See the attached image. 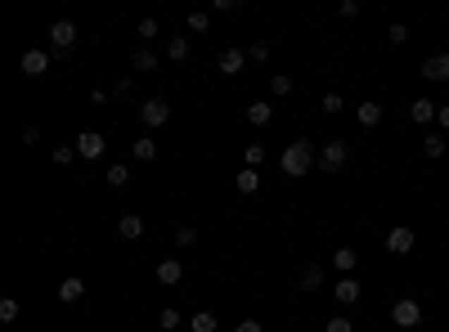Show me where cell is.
Here are the masks:
<instances>
[{
    "label": "cell",
    "instance_id": "6da1fadb",
    "mask_svg": "<svg viewBox=\"0 0 449 332\" xmlns=\"http://www.w3.org/2000/svg\"><path fill=\"white\" fill-rule=\"evenodd\" d=\"M310 166H314V144H310V140H293V144L283 149V157H278V171H283V176H293V180L310 176Z\"/></svg>",
    "mask_w": 449,
    "mask_h": 332
},
{
    "label": "cell",
    "instance_id": "7a4b0ae2",
    "mask_svg": "<svg viewBox=\"0 0 449 332\" xmlns=\"http://www.w3.org/2000/svg\"><path fill=\"white\" fill-rule=\"evenodd\" d=\"M350 162V140H342V135H333L328 144L319 149V171H328V176H337Z\"/></svg>",
    "mask_w": 449,
    "mask_h": 332
},
{
    "label": "cell",
    "instance_id": "3957f363",
    "mask_svg": "<svg viewBox=\"0 0 449 332\" xmlns=\"http://www.w3.org/2000/svg\"><path fill=\"white\" fill-rule=\"evenodd\" d=\"M391 324H395V328H405V332H409V328H418V324H422V305H418L414 297H400V301L391 305Z\"/></svg>",
    "mask_w": 449,
    "mask_h": 332
},
{
    "label": "cell",
    "instance_id": "277c9868",
    "mask_svg": "<svg viewBox=\"0 0 449 332\" xmlns=\"http://www.w3.org/2000/svg\"><path fill=\"white\" fill-rule=\"evenodd\" d=\"M72 149H77V157H86V162H94V157H104L108 140H104L99 130H81V135H77V144H72Z\"/></svg>",
    "mask_w": 449,
    "mask_h": 332
},
{
    "label": "cell",
    "instance_id": "5b68a950",
    "mask_svg": "<svg viewBox=\"0 0 449 332\" xmlns=\"http://www.w3.org/2000/svg\"><path fill=\"white\" fill-rule=\"evenodd\" d=\"M414 229H409V225H395L391 233H386V252H391V256H409V252H414Z\"/></svg>",
    "mask_w": 449,
    "mask_h": 332
},
{
    "label": "cell",
    "instance_id": "8992f818",
    "mask_svg": "<svg viewBox=\"0 0 449 332\" xmlns=\"http://www.w3.org/2000/svg\"><path fill=\"white\" fill-rule=\"evenodd\" d=\"M140 117H144V126H166V121H171V104L166 99H144Z\"/></svg>",
    "mask_w": 449,
    "mask_h": 332
},
{
    "label": "cell",
    "instance_id": "52a82bcc",
    "mask_svg": "<svg viewBox=\"0 0 449 332\" xmlns=\"http://www.w3.org/2000/svg\"><path fill=\"white\" fill-rule=\"evenodd\" d=\"M72 41H77V23H68V18L50 23V45L54 50H72Z\"/></svg>",
    "mask_w": 449,
    "mask_h": 332
},
{
    "label": "cell",
    "instance_id": "ba28073f",
    "mask_svg": "<svg viewBox=\"0 0 449 332\" xmlns=\"http://www.w3.org/2000/svg\"><path fill=\"white\" fill-rule=\"evenodd\" d=\"M18 68L27 72V77H45V72H50V54H45V50H23Z\"/></svg>",
    "mask_w": 449,
    "mask_h": 332
},
{
    "label": "cell",
    "instance_id": "9c48e42d",
    "mask_svg": "<svg viewBox=\"0 0 449 332\" xmlns=\"http://www.w3.org/2000/svg\"><path fill=\"white\" fill-rule=\"evenodd\" d=\"M333 297H337V301H342V305H355V301L364 297V288H359V278H355V274H342V278H337V288H333Z\"/></svg>",
    "mask_w": 449,
    "mask_h": 332
},
{
    "label": "cell",
    "instance_id": "30bf717a",
    "mask_svg": "<svg viewBox=\"0 0 449 332\" xmlns=\"http://www.w3.org/2000/svg\"><path fill=\"white\" fill-rule=\"evenodd\" d=\"M436 113H441V108H436L431 99H414V104H409V121H414V126H427V121H436Z\"/></svg>",
    "mask_w": 449,
    "mask_h": 332
},
{
    "label": "cell",
    "instance_id": "8fae6325",
    "mask_svg": "<svg viewBox=\"0 0 449 332\" xmlns=\"http://www.w3.org/2000/svg\"><path fill=\"white\" fill-rule=\"evenodd\" d=\"M81 297H86V283H81L77 274H68L63 283H59V301H63V305H72V301H81Z\"/></svg>",
    "mask_w": 449,
    "mask_h": 332
},
{
    "label": "cell",
    "instance_id": "7c38bea8",
    "mask_svg": "<svg viewBox=\"0 0 449 332\" xmlns=\"http://www.w3.org/2000/svg\"><path fill=\"white\" fill-rule=\"evenodd\" d=\"M180 278H185V265H180L176 256H171V261H157V283H166V288H176Z\"/></svg>",
    "mask_w": 449,
    "mask_h": 332
},
{
    "label": "cell",
    "instance_id": "4fadbf2b",
    "mask_svg": "<svg viewBox=\"0 0 449 332\" xmlns=\"http://www.w3.org/2000/svg\"><path fill=\"white\" fill-rule=\"evenodd\" d=\"M422 77H427V81H449V54L427 59V63H422Z\"/></svg>",
    "mask_w": 449,
    "mask_h": 332
},
{
    "label": "cell",
    "instance_id": "5bb4252c",
    "mask_svg": "<svg viewBox=\"0 0 449 332\" xmlns=\"http://www.w3.org/2000/svg\"><path fill=\"white\" fill-rule=\"evenodd\" d=\"M117 233H121V238H140V233H144V216L126 211V216L117 220Z\"/></svg>",
    "mask_w": 449,
    "mask_h": 332
},
{
    "label": "cell",
    "instance_id": "9a60e30c",
    "mask_svg": "<svg viewBox=\"0 0 449 332\" xmlns=\"http://www.w3.org/2000/svg\"><path fill=\"white\" fill-rule=\"evenodd\" d=\"M234 184H238V193H242V198H247V193H257V189H261V171H252V166H242V171H238V180H234Z\"/></svg>",
    "mask_w": 449,
    "mask_h": 332
},
{
    "label": "cell",
    "instance_id": "2e32d148",
    "mask_svg": "<svg viewBox=\"0 0 449 332\" xmlns=\"http://www.w3.org/2000/svg\"><path fill=\"white\" fill-rule=\"evenodd\" d=\"M355 117H359V126H378V121H382V104L364 99V104L355 108Z\"/></svg>",
    "mask_w": 449,
    "mask_h": 332
},
{
    "label": "cell",
    "instance_id": "e0dca14e",
    "mask_svg": "<svg viewBox=\"0 0 449 332\" xmlns=\"http://www.w3.org/2000/svg\"><path fill=\"white\" fill-rule=\"evenodd\" d=\"M157 328H166V332H176V328H189V319L176 310V305H166L162 314H157Z\"/></svg>",
    "mask_w": 449,
    "mask_h": 332
},
{
    "label": "cell",
    "instance_id": "ac0fdd59",
    "mask_svg": "<svg viewBox=\"0 0 449 332\" xmlns=\"http://www.w3.org/2000/svg\"><path fill=\"white\" fill-rule=\"evenodd\" d=\"M270 117H274V108L265 104V99H257V104H247V121H252V126H270Z\"/></svg>",
    "mask_w": 449,
    "mask_h": 332
},
{
    "label": "cell",
    "instance_id": "d6986e66",
    "mask_svg": "<svg viewBox=\"0 0 449 332\" xmlns=\"http://www.w3.org/2000/svg\"><path fill=\"white\" fill-rule=\"evenodd\" d=\"M130 153H135V162H153V157H157V140H153V135H144V140L130 144Z\"/></svg>",
    "mask_w": 449,
    "mask_h": 332
},
{
    "label": "cell",
    "instance_id": "ffe728a7",
    "mask_svg": "<svg viewBox=\"0 0 449 332\" xmlns=\"http://www.w3.org/2000/svg\"><path fill=\"white\" fill-rule=\"evenodd\" d=\"M333 265L342 269V274H355V265H359V252H350V247H337V252H333Z\"/></svg>",
    "mask_w": 449,
    "mask_h": 332
},
{
    "label": "cell",
    "instance_id": "44dd1931",
    "mask_svg": "<svg viewBox=\"0 0 449 332\" xmlns=\"http://www.w3.org/2000/svg\"><path fill=\"white\" fill-rule=\"evenodd\" d=\"M166 59H171V63H185L189 59V36H171V41H166Z\"/></svg>",
    "mask_w": 449,
    "mask_h": 332
},
{
    "label": "cell",
    "instance_id": "7402d4cb",
    "mask_svg": "<svg viewBox=\"0 0 449 332\" xmlns=\"http://www.w3.org/2000/svg\"><path fill=\"white\" fill-rule=\"evenodd\" d=\"M225 72V77H234V72H242V50H234V45H229V50L221 54V63H216Z\"/></svg>",
    "mask_w": 449,
    "mask_h": 332
},
{
    "label": "cell",
    "instance_id": "603a6c76",
    "mask_svg": "<svg viewBox=\"0 0 449 332\" xmlns=\"http://www.w3.org/2000/svg\"><path fill=\"white\" fill-rule=\"evenodd\" d=\"M319 283H324V269H319V265H306V269H301V278H297V288H301V292H314Z\"/></svg>",
    "mask_w": 449,
    "mask_h": 332
},
{
    "label": "cell",
    "instance_id": "cb8c5ba5",
    "mask_svg": "<svg viewBox=\"0 0 449 332\" xmlns=\"http://www.w3.org/2000/svg\"><path fill=\"white\" fill-rule=\"evenodd\" d=\"M189 332H216V314L211 310H198L189 319Z\"/></svg>",
    "mask_w": 449,
    "mask_h": 332
},
{
    "label": "cell",
    "instance_id": "d4e9b609",
    "mask_svg": "<svg viewBox=\"0 0 449 332\" xmlns=\"http://www.w3.org/2000/svg\"><path fill=\"white\" fill-rule=\"evenodd\" d=\"M270 94H274V99L293 94V77H288V72H274V77H270Z\"/></svg>",
    "mask_w": 449,
    "mask_h": 332
},
{
    "label": "cell",
    "instance_id": "484cf974",
    "mask_svg": "<svg viewBox=\"0 0 449 332\" xmlns=\"http://www.w3.org/2000/svg\"><path fill=\"white\" fill-rule=\"evenodd\" d=\"M130 63H135V72H153V68H157V54H153V50H144V45H140V50L130 54Z\"/></svg>",
    "mask_w": 449,
    "mask_h": 332
},
{
    "label": "cell",
    "instance_id": "4316f807",
    "mask_svg": "<svg viewBox=\"0 0 449 332\" xmlns=\"http://www.w3.org/2000/svg\"><path fill=\"white\" fill-rule=\"evenodd\" d=\"M108 184H113V189H126V184H130V166H126V162L108 166Z\"/></svg>",
    "mask_w": 449,
    "mask_h": 332
},
{
    "label": "cell",
    "instance_id": "83f0119b",
    "mask_svg": "<svg viewBox=\"0 0 449 332\" xmlns=\"http://www.w3.org/2000/svg\"><path fill=\"white\" fill-rule=\"evenodd\" d=\"M242 162H247L252 171H257V166L265 162V144H247V149H242Z\"/></svg>",
    "mask_w": 449,
    "mask_h": 332
},
{
    "label": "cell",
    "instance_id": "f1b7e54d",
    "mask_svg": "<svg viewBox=\"0 0 449 332\" xmlns=\"http://www.w3.org/2000/svg\"><path fill=\"white\" fill-rule=\"evenodd\" d=\"M422 153H427V157H445V135H427V140H422Z\"/></svg>",
    "mask_w": 449,
    "mask_h": 332
},
{
    "label": "cell",
    "instance_id": "f546056e",
    "mask_svg": "<svg viewBox=\"0 0 449 332\" xmlns=\"http://www.w3.org/2000/svg\"><path fill=\"white\" fill-rule=\"evenodd\" d=\"M319 108H324V113L333 117V113H342V108H346V99H342V94H337V90H328V94H324V104H319Z\"/></svg>",
    "mask_w": 449,
    "mask_h": 332
},
{
    "label": "cell",
    "instance_id": "4dcf8cb0",
    "mask_svg": "<svg viewBox=\"0 0 449 332\" xmlns=\"http://www.w3.org/2000/svg\"><path fill=\"white\" fill-rule=\"evenodd\" d=\"M157 32H162V27H157V18H140V27H135V36H140V41H153Z\"/></svg>",
    "mask_w": 449,
    "mask_h": 332
},
{
    "label": "cell",
    "instance_id": "1f68e13d",
    "mask_svg": "<svg viewBox=\"0 0 449 332\" xmlns=\"http://www.w3.org/2000/svg\"><path fill=\"white\" fill-rule=\"evenodd\" d=\"M14 319H18V301L5 297V301H0V324H14Z\"/></svg>",
    "mask_w": 449,
    "mask_h": 332
},
{
    "label": "cell",
    "instance_id": "d6a6232c",
    "mask_svg": "<svg viewBox=\"0 0 449 332\" xmlns=\"http://www.w3.org/2000/svg\"><path fill=\"white\" fill-rule=\"evenodd\" d=\"M247 59H252V63H270V41H257L247 50Z\"/></svg>",
    "mask_w": 449,
    "mask_h": 332
},
{
    "label": "cell",
    "instance_id": "836d02e7",
    "mask_svg": "<svg viewBox=\"0 0 449 332\" xmlns=\"http://www.w3.org/2000/svg\"><path fill=\"white\" fill-rule=\"evenodd\" d=\"M211 27V14H202V9H193L189 14V32H207Z\"/></svg>",
    "mask_w": 449,
    "mask_h": 332
},
{
    "label": "cell",
    "instance_id": "e575fe53",
    "mask_svg": "<svg viewBox=\"0 0 449 332\" xmlns=\"http://www.w3.org/2000/svg\"><path fill=\"white\" fill-rule=\"evenodd\" d=\"M386 41H391V45H405V41H409V27H405V23H391V27H386Z\"/></svg>",
    "mask_w": 449,
    "mask_h": 332
},
{
    "label": "cell",
    "instance_id": "d590c367",
    "mask_svg": "<svg viewBox=\"0 0 449 332\" xmlns=\"http://www.w3.org/2000/svg\"><path fill=\"white\" fill-rule=\"evenodd\" d=\"M54 162L59 166H72V162H77V149H68V144H63V149H54Z\"/></svg>",
    "mask_w": 449,
    "mask_h": 332
},
{
    "label": "cell",
    "instance_id": "8d00e7d4",
    "mask_svg": "<svg viewBox=\"0 0 449 332\" xmlns=\"http://www.w3.org/2000/svg\"><path fill=\"white\" fill-rule=\"evenodd\" d=\"M176 242H180V247H193V242H198V233L185 225V229H176Z\"/></svg>",
    "mask_w": 449,
    "mask_h": 332
},
{
    "label": "cell",
    "instance_id": "74e56055",
    "mask_svg": "<svg viewBox=\"0 0 449 332\" xmlns=\"http://www.w3.org/2000/svg\"><path fill=\"white\" fill-rule=\"evenodd\" d=\"M337 14H342V18H355V14H359V0H342V5H337Z\"/></svg>",
    "mask_w": 449,
    "mask_h": 332
},
{
    "label": "cell",
    "instance_id": "f35d334b",
    "mask_svg": "<svg viewBox=\"0 0 449 332\" xmlns=\"http://www.w3.org/2000/svg\"><path fill=\"white\" fill-rule=\"evenodd\" d=\"M328 332H350V319L346 314H333L328 319Z\"/></svg>",
    "mask_w": 449,
    "mask_h": 332
},
{
    "label": "cell",
    "instance_id": "ab89813d",
    "mask_svg": "<svg viewBox=\"0 0 449 332\" xmlns=\"http://www.w3.org/2000/svg\"><path fill=\"white\" fill-rule=\"evenodd\" d=\"M234 332H265V328H261V324H257V319H242V324H238V328H234Z\"/></svg>",
    "mask_w": 449,
    "mask_h": 332
},
{
    "label": "cell",
    "instance_id": "60d3db41",
    "mask_svg": "<svg viewBox=\"0 0 449 332\" xmlns=\"http://www.w3.org/2000/svg\"><path fill=\"white\" fill-rule=\"evenodd\" d=\"M436 121H441V130H449V104H441V113H436Z\"/></svg>",
    "mask_w": 449,
    "mask_h": 332
},
{
    "label": "cell",
    "instance_id": "b9f144b4",
    "mask_svg": "<svg viewBox=\"0 0 449 332\" xmlns=\"http://www.w3.org/2000/svg\"><path fill=\"white\" fill-rule=\"evenodd\" d=\"M445 54H449V50H445Z\"/></svg>",
    "mask_w": 449,
    "mask_h": 332
}]
</instances>
